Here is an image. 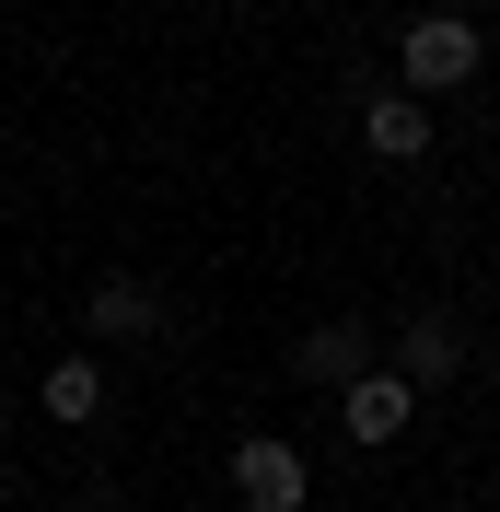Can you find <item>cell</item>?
I'll use <instances>...</instances> for the list:
<instances>
[{
  "instance_id": "277c9868",
  "label": "cell",
  "mask_w": 500,
  "mask_h": 512,
  "mask_svg": "<svg viewBox=\"0 0 500 512\" xmlns=\"http://www.w3.org/2000/svg\"><path fill=\"white\" fill-rule=\"evenodd\" d=\"M407 419H419V396H407L396 373H361V384H338V431H349L361 454H373V443H396Z\"/></svg>"
},
{
  "instance_id": "9c48e42d",
  "label": "cell",
  "mask_w": 500,
  "mask_h": 512,
  "mask_svg": "<svg viewBox=\"0 0 500 512\" xmlns=\"http://www.w3.org/2000/svg\"><path fill=\"white\" fill-rule=\"evenodd\" d=\"M0 408H12V384H0Z\"/></svg>"
},
{
  "instance_id": "3957f363",
  "label": "cell",
  "mask_w": 500,
  "mask_h": 512,
  "mask_svg": "<svg viewBox=\"0 0 500 512\" xmlns=\"http://www.w3.org/2000/svg\"><path fill=\"white\" fill-rule=\"evenodd\" d=\"M466 373V326L442 315V303H419V315H396V384L407 396H431V384Z\"/></svg>"
},
{
  "instance_id": "7a4b0ae2",
  "label": "cell",
  "mask_w": 500,
  "mask_h": 512,
  "mask_svg": "<svg viewBox=\"0 0 500 512\" xmlns=\"http://www.w3.org/2000/svg\"><path fill=\"white\" fill-rule=\"evenodd\" d=\"M233 489H245V512H303V501H314L303 443H280V431H245V443H233Z\"/></svg>"
},
{
  "instance_id": "5b68a950",
  "label": "cell",
  "mask_w": 500,
  "mask_h": 512,
  "mask_svg": "<svg viewBox=\"0 0 500 512\" xmlns=\"http://www.w3.org/2000/svg\"><path fill=\"white\" fill-rule=\"evenodd\" d=\"M361 373H373V326H361V315H326L303 338V384H361Z\"/></svg>"
},
{
  "instance_id": "6da1fadb",
  "label": "cell",
  "mask_w": 500,
  "mask_h": 512,
  "mask_svg": "<svg viewBox=\"0 0 500 512\" xmlns=\"http://www.w3.org/2000/svg\"><path fill=\"white\" fill-rule=\"evenodd\" d=\"M396 59H407V82H419V94H466L477 59H489V35H477L466 12H419V24L396 35Z\"/></svg>"
},
{
  "instance_id": "52a82bcc",
  "label": "cell",
  "mask_w": 500,
  "mask_h": 512,
  "mask_svg": "<svg viewBox=\"0 0 500 512\" xmlns=\"http://www.w3.org/2000/svg\"><path fill=\"white\" fill-rule=\"evenodd\" d=\"M373 152L384 163H419V152H431V105H419V94H373Z\"/></svg>"
},
{
  "instance_id": "ba28073f",
  "label": "cell",
  "mask_w": 500,
  "mask_h": 512,
  "mask_svg": "<svg viewBox=\"0 0 500 512\" xmlns=\"http://www.w3.org/2000/svg\"><path fill=\"white\" fill-rule=\"evenodd\" d=\"M47 419H105V373H94L82 350H70L59 373H47Z\"/></svg>"
},
{
  "instance_id": "8992f818",
  "label": "cell",
  "mask_w": 500,
  "mask_h": 512,
  "mask_svg": "<svg viewBox=\"0 0 500 512\" xmlns=\"http://www.w3.org/2000/svg\"><path fill=\"white\" fill-rule=\"evenodd\" d=\"M82 315H94V338H163V303H152L140 280H94Z\"/></svg>"
}]
</instances>
